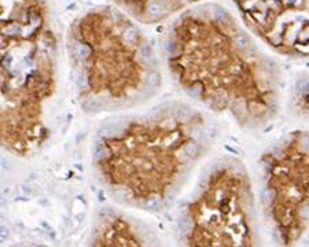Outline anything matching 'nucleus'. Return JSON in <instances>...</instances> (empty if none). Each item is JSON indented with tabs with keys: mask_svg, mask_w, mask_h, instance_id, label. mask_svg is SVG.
<instances>
[{
	"mask_svg": "<svg viewBox=\"0 0 309 247\" xmlns=\"http://www.w3.org/2000/svg\"><path fill=\"white\" fill-rule=\"evenodd\" d=\"M169 43V65L188 95L247 129L264 128L279 109L274 66L223 10L186 17Z\"/></svg>",
	"mask_w": 309,
	"mask_h": 247,
	"instance_id": "f257e3e1",
	"label": "nucleus"
},
{
	"mask_svg": "<svg viewBox=\"0 0 309 247\" xmlns=\"http://www.w3.org/2000/svg\"><path fill=\"white\" fill-rule=\"evenodd\" d=\"M71 55L80 98L91 103H122L142 95L155 81L151 48L128 19L113 10L80 19Z\"/></svg>",
	"mask_w": 309,
	"mask_h": 247,
	"instance_id": "20e7f679",
	"label": "nucleus"
},
{
	"mask_svg": "<svg viewBox=\"0 0 309 247\" xmlns=\"http://www.w3.org/2000/svg\"><path fill=\"white\" fill-rule=\"evenodd\" d=\"M43 0H3L0 136L6 151L28 157L45 141L44 106L57 91L52 39Z\"/></svg>",
	"mask_w": 309,
	"mask_h": 247,
	"instance_id": "7ed1b4c3",
	"label": "nucleus"
},
{
	"mask_svg": "<svg viewBox=\"0 0 309 247\" xmlns=\"http://www.w3.org/2000/svg\"><path fill=\"white\" fill-rule=\"evenodd\" d=\"M297 107H300L301 111L309 113V83H306L302 88H300L297 98Z\"/></svg>",
	"mask_w": 309,
	"mask_h": 247,
	"instance_id": "1a4fd4ad",
	"label": "nucleus"
},
{
	"mask_svg": "<svg viewBox=\"0 0 309 247\" xmlns=\"http://www.w3.org/2000/svg\"><path fill=\"white\" fill-rule=\"evenodd\" d=\"M94 246H143L144 240L135 226L122 216L111 214L99 223L92 239Z\"/></svg>",
	"mask_w": 309,
	"mask_h": 247,
	"instance_id": "0eeeda50",
	"label": "nucleus"
},
{
	"mask_svg": "<svg viewBox=\"0 0 309 247\" xmlns=\"http://www.w3.org/2000/svg\"><path fill=\"white\" fill-rule=\"evenodd\" d=\"M132 12L149 19H158L175 6L192 0H121Z\"/></svg>",
	"mask_w": 309,
	"mask_h": 247,
	"instance_id": "6e6552de",
	"label": "nucleus"
},
{
	"mask_svg": "<svg viewBox=\"0 0 309 247\" xmlns=\"http://www.w3.org/2000/svg\"><path fill=\"white\" fill-rule=\"evenodd\" d=\"M205 143V122L184 106L133 119L102 139L95 154L100 180L124 202L161 203L195 164Z\"/></svg>",
	"mask_w": 309,
	"mask_h": 247,
	"instance_id": "f03ea898",
	"label": "nucleus"
},
{
	"mask_svg": "<svg viewBox=\"0 0 309 247\" xmlns=\"http://www.w3.org/2000/svg\"><path fill=\"white\" fill-rule=\"evenodd\" d=\"M264 210L283 246L295 244L309 221V135L294 131L261 158Z\"/></svg>",
	"mask_w": 309,
	"mask_h": 247,
	"instance_id": "423d86ee",
	"label": "nucleus"
},
{
	"mask_svg": "<svg viewBox=\"0 0 309 247\" xmlns=\"http://www.w3.org/2000/svg\"><path fill=\"white\" fill-rule=\"evenodd\" d=\"M184 221L187 246L257 244L253 188L243 165L227 162L212 170L188 203Z\"/></svg>",
	"mask_w": 309,
	"mask_h": 247,
	"instance_id": "39448f33",
	"label": "nucleus"
}]
</instances>
